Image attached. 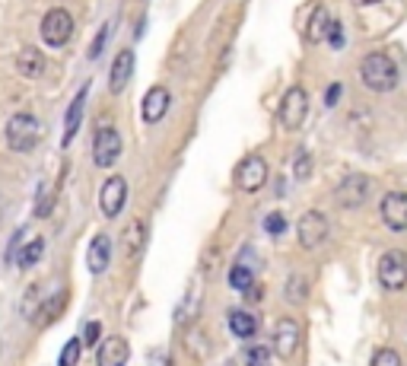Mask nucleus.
Here are the masks:
<instances>
[{
	"instance_id": "obj_1",
	"label": "nucleus",
	"mask_w": 407,
	"mask_h": 366,
	"mask_svg": "<svg viewBox=\"0 0 407 366\" xmlns=\"http://www.w3.org/2000/svg\"><path fill=\"white\" fill-rule=\"evenodd\" d=\"M359 80L372 93H388L398 86V67L385 51H372L359 61Z\"/></svg>"
},
{
	"instance_id": "obj_2",
	"label": "nucleus",
	"mask_w": 407,
	"mask_h": 366,
	"mask_svg": "<svg viewBox=\"0 0 407 366\" xmlns=\"http://www.w3.org/2000/svg\"><path fill=\"white\" fill-rule=\"evenodd\" d=\"M4 134H6L10 150L32 153V150H36V144L42 140V121H38L36 115H29V112H19V115H13V118L6 121Z\"/></svg>"
},
{
	"instance_id": "obj_3",
	"label": "nucleus",
	"mask_w": 407,
	"mask_h": 366,
	"mask_svg": "<svg viewBox=\"0 0 407 366\" xmlns=\"http://www.w3.org/2000/svg\"><path fill=\"white\" fill-rule=\"evenodd\" d=\"M70 38H73V16H70V10L54 6V10L45 13V19H42V42L48 45V48H64Z\"/></svg>"
},
{
	"instance_id": "obj_4",
	"label": "nucleus",
	"mask_w": 407,
	"mask_h": 366,
	"mask_svg": "<svg viewBox=\"0 0 407 366\" xmlns=\"http://www.w3.org/2000/svg\"><path fill=\"white\" fill-rule=\"evenodd\" d=\"M376 274H379V283H382L385 290H401L407 283V255L401 249H388V252H382V258L376 264Z\"/></svg>"
},
{
	"instance_id": "obj_5",
	"label": "nucleus",
	"mask_w": 407,
	"mask_h": 366,
	"mask_svg": "<svg viewBox=\"0 0 407 366\" xmlns=\"http://www.w3.org/2000/svg\"><path fill=\"white\" fill-rule=\"evenodd\" d=\"M328 233H331V223H328V216H324L322 210H305V214L300 216V223H296V239H300L302 249L324 246Z\"/></svg>"
},
{
	"instance_id": "obj_6",
	"label": "nucleus",
	"mask_w": 407,
	"mask_h": 366,
	"mask_svg": "<svg viewBox=\"0 0 407 366\" xmlns=\"http://www.w3.org/2000/svg\"><path fill=\"white\" fill-rule=\"evenodd\" d=\"M121 157V134L112 125H102L92 137V162L99 169H112Z\"/></svg>"
},
{
	"instance_id": "obj_7",
	"label": "nucleus",
	"mask_w": 407,
	"mask_h": 366,
	"mask_svg": "<svg viewBox=\"0 0 407 366\" xmlns=\"http://www.w3.org/2000/svg\"><path fill=\"white\" fill-rule=\"evenodd\" d=\"M366 198H369V175H363V172L344 175V182L334 188V201H337V204H341L344 210L363 207Z\"/></svg>"
},
{
	"instance_id": "obj_8",
	"label": "nucleus",
	"mask_w": 407,
	"mask_h": 366,
	"mask_svg": "<svg viewBox=\"0 0 407 366\" xmlns=\"http://www.w3.org/2000/svg\"><path fill=\"white\" fill-rule=\"evenodd\" d=\"M305 115H309V93H305L302 86H290L280 103V125L287 127V131H300Z\"/></svg>"
},
{
	"instance_id": "obj_9",
	"label": "nucleus",
	"mask_w": 407,
	"mask_h": 366,
	"mask_svg": "<svg viewBox=\"0 0 407 366\" xmlns=\"http://www.w3.org/2000/svg\"><path fill=\"white\" fill-rule=\"evenodd\" d=\"M264 182H268V162L261 157H245L239 162V169H236V185L242 188L245 194H255L264 188Z\"/></svg>"
},
{
	"instance_id": "obj_10",
	"label": "nucleus",
	"mask_w": 407,
	"mask_h": 366,
	"mask_svg": "<svg viewBox=\"0 0 407 366\" xmlns=\"http://www.w3.org/2000/svg\"><path fill=\"white\" fill-rule=\"evenodd\" d=\"M379 216L391 233H404L407 229V192H388L379 204Z\"/></svg>"
},
{
	"instance_id": "obj_11",
	"label": "nucleus",
	"mask_w": 407,
	"mask_h": 366,
	"mask_svg": "<svg viewBox=\"0 0 407 366\" xmlns=\"http://www.w3.org/2000/svg\"><path fill=\"white\" fill-rule=\"evenodd\" d=\"M125 201H127V182L121 179V175H108L105 185H102V194H99L102 214H105L108 220H115V216L125 210Z\"/></svg>"
},
{
	"instance_id": "obj_12",
	"label": "nucleus",
	"mask_w": 407,
	"mask_h": 366,
	"mask_svg": "<svg viewBox=\"0 0 407 366\" xmlns=\"http://www.w3.org/2000/svg\"><path fill=\"white\" fill-rule=\"evenodd\" d=\"M296 347H300V322L296 318H277L274 328V350L280 360H293Z\"/></svg>"
},
{
	"instance_id": "obj_13",
	"label": "nucleus",
	"mask_w": 407,
	"mask_h": 366,
	"mask_svg": "<svg viewBox=\"0 0 407 366\" xmlns=\"http://www.w3.org/2000/svg\"><path fill=\"white\" fill-rule=\"evenodd\" d=\"M169 105H172V93H169L166 86H153V90L144 96V105H140V115H144V121H147V125H159V121L166 118Z\"/></svg>"
},
{
	"instance_id": "obj_14",
	"label": "nucleus",
	"mask_w": 407,
	"mask_h": 366,
	"mask_svg": "<svg viewBox=\"0 0 407 366\" xmlns=\"http://www.w3.org/2000/svg\"><path fill=\"white\" fill-rule=\"evenodd\" d=\"M127 360H131V347L118 335L105 338L96 350V366H127Z\"/></svg>"
},
{
	"instance_id": "obj_15",
	"label": "nucleus",
	"mask_w": 407,
	"mask_h": 366,
	"mask_svg": "<svg viewBox=\"0 0 407 366\" xmlns=\"http://www.w3.org/2000/svg\"><path fill=\"white\" fill-rule=\"evenodd\" d=\"M108 261H112V239L105 233H99L96 239L90 242L86 249V264H90V274L92 277H102L108 271Z\"/></svg>"
},
{
	"instance_id": "obj_16",
	"label": "nucleus",
	"mask_w": 407,
	"mask_h": 366,
	"mask_svg": "<svg viewBox=\"0 0 407 366\" xmlns=\"http://www.w3.org/2000/svg\"><path fill=\"white\" fill-rule=\"evenodd\" d=\"M86 96H90V83L80 86L77 96H73V103H70V108H67V115H64V147L70 144V140L77 137V131H80V121H83V108H86Z\"/></svg>"
},
{
	"instance_id": "obj_17",
	"label": "nucleus",
	"mask_w": 407,
	"mask_h": 366,
	"mask_svg": "<svg viewBox=\"0 0 407 366\" xmlns=\"http://www.w3.org/2000/svg\"><path fill=\"white\" fill-rule=\"evenodd\" d=\"M131 73H134V51L125 48V51H118L112 73H108V90H112L115 96H118V93H125V86H127V80H131Z\"/></svg>"
},
{
	"instance_id": "obj_18",
	"label": "nucleus",
	"mask_w": 407,
	"mask_h": 366,
	"mask_svg": "<svg viewBox=\"0 0 407 366\" xmlns=\"http://www.w3.org/2000/svg\"><path fill=\"white\" fill-rule=\"evenodd\" d=\"M16 70L23 73V77H29V80H36V77H42V70H45V54L38 51V48H23L16 54Z\"/></svg>"
},
{
	"instance_id": "obj_19",
	"label": "nucleus",
	"mask_w": 407,
	"mask_h": 366,
	"mask_svg": "<svg viewBox=\"0 0 407 366\" xmlns=\"http://www.w3.org/2000/svg\"><path fill=\"white\" fill-rule=\"evenodd\" d=\"M67 309V290H58V293H51L48 300L38 306V313H36V322L38 325H51V322H58V315Z\"/></svg>"
},
{
	"instance_id": "obj_20",
	"label": "nucleus",
	"mask_w": 407,
	"mask_h": 366,
	"mask_svg": "<svg viewBox=\"0 0 407 366\" xmlns=\"http://www.w3.org/2000/svg\"><path fill=\"white\" fill-rule=\"evenodd\" d=\"M229 331H233L239 341H248L258 331V318L252 313H245V309H233V313H229Z\"/></svg>"
},
{
	"instance_id": "obj_21",
	"label": "nucleus",
	"mask_w": 407,
	"mask_h": 366,
	"mask_svg": "<svg viewBox=\"0 0 407 366\" xmlns=\"http://www.w3.org/2000/svg\"><path fill=\"white\" fill-rule=\"evenodd\" d=\"M229 287L239 290V293L245 296L248 290L255 287V271L248 268V264H242V261H239V264H233V271H229Z\"/></svg>"
},
{
	"instance_id": "obj_22",
	"label": "nucleus",
	"mask_w": 407,
	"mask_h": 366,
	"mask_svg": "<svg viewBox=\"0 0 407 366\" xmlns=\"http://www.w3.org/2000/svg\"><path fill=\"white\" fill-rule=\"evenodd\" d=\"M42 258H45V239H29L23 246V252L16 255V264L19 268H36Z\"/></svg>"
},
{
	"instance_id": "obj_23",
	"label": "nucleus",
	"mask_w": 407,
	"mask_h": 366,
	"mask_svg": "<svg viewBox=\"0 0 407 366\" xmlns=\"http://www.w3.org/2000/svg\"><path fill=\"white\" fill-rule=\"evenodd\" d=\"M140 249H144V223L134 220L131 226L125 229V252H127V258H137Z\"/></svg>"
},
{
	"instance_id": "obj_24",
	"label": "nucleus",
	"mask_w": 407,
	"mask_h": 366,
	"mask_svg": "<svg viewBox=\"0 0 407 366\" xmlns=\"http://www.w3.org/2000/svg\"><path fill=\"white\" fill-rule=\"evenodd\" d=\"M283 296H287L290 303H305V296H309V283H305L302 274H290L287 283H283Z\"/></svg>"
},
{
	"instance_id": "obj_25",
	"label": "nucleus",
	"mask_w": 407,
	"mask_h": 366,
	"mask_svg": "<svg viewBox=\"0 0 407 366\" xmlns=\"http://www.w3.org/2000/svg\"><path fill=\"white\" fill-rule=\"evenodd\" d=\"M328 26H331V16L324 6H318L315 16H312V26H309V38L312 42H322L324 36H328Z\"/></svg>"
},
{
	"instance_id": "obj_26",
	"label": "nucleus",
	"mask_w": 407,
	"mask_h": 366,
	"mask_svg": "<svg viewBox=\"0 0 407 366\" xmlns=\"http://www.w3.org/2000/svg\"><path fill=\"white\" fill-rule=\"evenodd\" d=\"M80 354H83V341H80V338H70V341L64 344V350H60L58 366H77L80 363Z\"/></svg>"
},
{
	"instance_id": "obj_27",
	"label": "nucleus",
	"mask_w": 407,
	"mask_h": 366,
	"mask_svg": "<svg viewBox=\"0 0 407 366\" xmlns=\"http://www.w3.org/2000/svg\"><path fill=\"white\" fill-rule=\"evenodd\" d=\"M245 366H270L268 344H252V347H245Z\"/></svg>"
},
{
	"instance_id": "obj_28",
	"label": "nucleus",
	"mask_w": 407,
	"mask_h": 366,
	"mask_svg": "<svg viewBox=\"0 0 407 366\" xmlns=\"http://www.w3.org/2000/svg\"><path fill=\"white\" fill-rule=\"evenodd\" d=\"M324 42H328L334 51H341L344 45H347V36H344V26L337 23V19H331V26H328V36H324Z\"/></svg>"
},
{
	"instance_id": "obj_29",
	"label": "nucleus",
	"mask_w": 407,
	"mask_h": 366,
	"mask_svg": "<svg viewBox=\"0 0 407 366\" xmlns=\"http://www.w3.org/2000/svg\"><path fill=\"white\" fill-rule=\"evenodd\" d=\"M372 366H401V354L395 347H382L372 357Z\"/></svg>"
},
{
	"instance_id": "obj_30",
	"label": "nucleus",
	"mask_w": 407,
	"mask_h": 366,
	"mask_svg": "<svg viewBox=\"0 0 407 366\" xmlns=\"http://www.w3.org/2000/svg\"><path fill=\"white\" fill-rule=\"evenodd\" d=\"M264 229H268L270 236H280L283 229H287V216H283V214H268V220H264Z\"/></svg>"
},
{
	"instance_id": "obj_31",
	"label": "nucleus",
	"mask_w": 407,
	"mask_h": 366,
	"mask_svg": "<svg viewBox=\"0 0 407 366\" xmlns=\"http://www.w3.org/2000/svg\"><path fill=\"white\" fill-rule=\"evenodd\" d=\"M293 175H296V179H309V175H312V157H309V153H300V157H296V166H293Z\"/></svg>"
},
{
	"instance_id": "obj_32",
	"label": "nucleus",
	"mask_w": 407,
	"mask_h": 366,
	"mask_svg": "<svg viewBox=\"0 0 407 366\" xmlns=\"http://www.w3.org/2000/svg\"><path fill=\"white\" fill-rule=\"evenodd\" d=\"M108 29H112V26H102L99 29V36H96V42H92V48H90V61H96L99 54H102V48H105V42H108Z\"/></svg>"
},
{
	"instance_id": "obj_33",
	"label": "nucleus",
	"mask_w": 407,
	"mask_h": 366,
	"mask_svg": "<svg viewBox=\"0 0 407 366\" xmlns=\"http://www.w3.org/2000/svg\"><path fill=\"white\" fill-rule=\"evenodd\" d=\"M99 331H102V325H99V322H90V325L83 328V338H80V341H83L86 347H92V344L99 341Z\"/></svg>"
},
{
	"instance_id": "obj_34",
	"label": "nucleus",
	"mask_w": 407,
	"mask_h": 366,
	"mask_svg": "<svg viewBox=\"0 0 407 366\" xmlns=\"http://www.w3.org/2000/svg\"><path fill=\"white\" fill-rule=\"evenodd\" d=\"M337 96H341V83H331V86H328V96H324V103L334 105V103H337Z\"/></svg>"
},
{
	"instance_id": "obj_35",
	"label": "nucleus",
	"mask_w": 407,
	"mask_h": 366,
	"mask_svg": "<svg viewBox=\"0 0 407 366\" xmlns=\"http://www.w3.org/2000/svg\"><path fill=\"white\" fill-rule=\"evenodd\" d=\"M261 293H264V290H261V287H258V283H255V287L248 290L245 296H248V300H252V303H258V300H261Z\"/></svg>"
},
{
	"instance_id": "obj_36",
	"label": "nucleus",
	"mask_w": 407,
	"mask_h": 366,
	"mask_svg": "<svg viewBox=\"0 0 407 366\" xmlns=\"http://www.w3.org/2000/svg\"><path fill=\"white\" fill-rule=\"evenodd\" d=\"M359 6H369V4H379V0H356Z\"/></svg>"
}]
</instances>
